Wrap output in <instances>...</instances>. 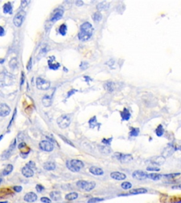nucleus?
Instances as JSON below:
<instances>
[{
  "mask_svg": "<svg viewBox=\"0 0 181 203\" xmlns=\"http://www.w3.org/2000/svg\"><path fill=\"white\" fill-rule=\"evenodd\" d=\"M94 33V28L89 22H85L80 26V32L78 38L81 41H87L91 38Z\"/></svg>",
  "mask_w": 181,
  "mask_h": 203,
  "instance_id": "1",
  "label": "nucleus"
},
{
  "mask_svg": "<svg viewBox=\"0 0 181 203\" xmlns=\"http://www.w3.org/2000/svg\"><path fill=\"white\" fill-rule=\"evenodd\" d=\"M66 166L68 169L72 172H79L82 168H83L84 164L79 159H71V160L67 161Z\"/></svg>",
  "mask_w": 181,
  "mask_h": 203,
  "instance_id": "2",
  "label": "nucleus"
},
{
  "mask_svg": "<svg viewBox=\"0 0 181 203\" xmlns=\"http://www.w3.org/2000/svg\"><path fill=\"white\" fill-rule=\"evenodd\" d=\"M14 78L8 73H0V87L11 86L14 83Z\"/></svg>",
  "mask_w": 181,
  "mask_h": 203,
  "instance_id": "3",
  "label": "nucleus"
},
{
  "mask_svg": "<svg viewBox=\"0 0 181 203\" xmlns=\"http://www.w3.org/2000/svg\"><path fill=\"white\" fill-rule=\"evenodd\" d=\"M71 121V114H63L61 116H59L57 120L58 126L60 127L61 128L64 129V128H67L70 125Z\"/></svg>",
  "mask_w": 181,
  "mask_h": 203,
  "instance_id": "4",
  "label": "nucleus"
},
{
  "mask_svg": "<svg viewBox=\"0 0 181 203\" xmlns=\"http://www.w3.org/2000/svg\"><path fill=\"white\" fill-rule=\"evenodd\" d=\"M26 11H24L23 10H21L16 13L13 20V24L15 25V26L20 27L22 25L25 18H26Z\"/></svg>",
  "mask_w": 181,
  "mask_h": 203,
  "instance_id": "5",
  "label": "nucleus"
},
{
  "mask_svg": "<svg viewBox=\"0 0 181 203\" xmlns=\"http://www.w3.org/2000/svg\"><path fill=\"white\" fill-rule=\"evenodd\" d=\"M36 87L40 90H47L50 88V82L42 78H38L36 79Z\"/></svg>",
  "mask_w": 181,
  "mask_h": 203,
  "instance_id": "6",
  "label": "nucleus"
},
{
  "mask_svg": "<svg viewBox=\"0 0 181 203\" xmlns=\"http://www.w3.org/2000/svg\"><path fill=\"white\" fill-rule=\"evenodd\" d=\"M114 157H116L117 159L123 163H128L130 161L132 160V156L130 155H125V154L120 153V152H116L114 154Z\"/></svg>",
  "mask_w": 181,
  "mask_h": 203,
  "instance_id": "7",
  "label": "nucleus"
},
{
  "mask_svg": "<svg viewBox=\"0 0 181 203\" xmlns=\"http://www.w3.org/2000/svg\"><path fill=\"white\" fill-rule=\"evenodd\" d=\"M39 147L42 150L45 152H52L54 149V146L52 143L48 140H42L39 143Z\"/></svg>",
  "mask_w": 181,
  "mask_h": 203,
  "instance_id": "8",
  "label": "nucleus"
},
{
  "mask_svg": "<svg viewBox=\"0 0 181 203\" xmlns=\"http://www.w3.org/2000/svg\"><path fill=\"white\" fill-rule=\"evenodd\" d=\"M132 177L134 178V179H137V180H142L146 179V178H148V174L146 173H145L144 171H140V170H137V171H134L132 174Z\"/></svg>",
  "mask_w": 181,
  "mask_h": 203,
  "instance_id": "9",
  "label": "nucleus"
},
{
  "mask_svg": "<svg viewBox=\"0 0 181 203\" xmlns=\"http://www.w3.org/2000/svg\"><path fill=\"white\" fill-rule=\"evenodd\" d=\"M47 64H48L49 68L52 70L58 69V68L60 66V64H59V62H56V59H55V57L54 56H50L48 61H47Z\"/></svg>",
  "mask_w": 181,
  "mask_h": 203,
  "instance_id": "10",
  "label": "nucleus"
},
{
  "mask_svg": "<svg viewBox=\"0 0 181 203\" xmlns=\"http://www.w3.org/2000/svg\"><path fill=\"white\" fill-rule=\"evenodd\" d=\"M10 111H11V109L5 103H2L0 104V116H7L9 114Z\"/></svg>",
  "mask_w": 181,
  "mask_h": 203,
  "instance_id": "11",
  "label": "nucleus"
},
{
  "mask_svg": "<svg viewBox=\"0 0 181 203\" xmlns=\"http://www.w3.org/2000/svg\"><path fill=\"white\" fill-rule=\"evenodd\" d=\"M63 10L61 9H55V11H54L53 15H52L51 19H50V21H51L52 22H55L59 20V19L62 18V16H63Z\"/></svg>",
  "mask_w": 181,
  "mask_h": 203,
  "instance_id": "12",
  "label": "nucleus"
},
{
  "mask_svg": "<svg viewBox=\"0 0 181 203\" xmlns=\"http://www.w3.org/2000/svg\"><path fill=\"white\" fill-rule=\"evenodd\" d=\"M21 173L26 178H31L34 175V171L33 170V169H31V167H29L28 166L26 165L25 167H23L21 169Z\"/></svg>",
  "mask_w": 181,
  "mask_h": 203,
  "instance_id": "13",
  "label": "nucleus"
},
{
  "mask_svg": "<svg viewBox=\"0 0 181 203\" xmlns=\"http://www.w3.org/2000/svg\"><path fill=\"white\" fill-rule=\"evenodd\" d=\"M23 199H24V200L27 202H33L37 200V199H38V196H37V195L35 193V192H30L25 195Z\"/></svg>",
  "mask_w": 181,
  "mask_h": 203,
  "instance_id": "14",
  "label": "nucleus"
},
{
  "mask_svg": "<svg viewBox=\"0 0 181 203\" xmlns=\"http://www.w3.org/2000/svg\"><path fill=\"white\" fill-rule=\"evenodd\" d=\"M110 176L112 178L115 179V180H125L126 178V175L125 174H122L121 172H118V171H115L110 174Z\"/></svg>",
  "mask_w": 181,
  "mask_h": 203,
  "instance_id": "15",
  "label": "nucleus"
},
{
  "mask_svg": "<svg viewBox=\"0 0 181 203\" xmlns=\"http://www.w3.org/2000/svg\"><path fill=\"white\" fill-rule=\"evenodd\" d=\"M89 171H90L91 174L95 176H102L104 174V170L97 167H91L89 169Z\"/></svg>",
  "mask_w": 181,
  "mask_h": 203,
  "instance_id": "16",
  "label": "nucleus"
},
{
  "mask_svg": "<svg viewBox=\"0 0 181 203\" xmlns=\"http://www.w3.org/2000/svg\"><path fill=\"white\" fill-rule=\"evenodd\" d=\"M151 162H152V163L153 164V165H161L165 162V157L163 156L155 157L152 158V159H151Z\"/></svg>",
  "mask_w": 181,
  "mask_h": 203,
  "instance_id": "17",
  "label": "nucleus"
},
{
  "mask_svg": "<svg viewBox=\"0 0 181 203\" xmlns=\"http://www.w3.org/2000/svg\"><path fill=\"white\" fill-rule=\"evenodd\" d=\"M42 103L45 107H50L52 104V98L49 95H45L42 99Z\"/></svg>",
  "mask_w": 181,
  "mask_h": 203,
  "instance_id": "18",
  "label": "nucleus"
},
{
  "mask_svg": "<svg viewBox=\"0 0 181 203\" xmlns=\"http://www.w3.org/2000/svg\"><path fill=\"white\" fill-rule=\"evenodd\" d=\"M121 117H122L123 121H128L130 119L131 114H130V111L127 108H125L123 111H121Z\"/></svg>",
  "mask_w": 181,
  "mask_h": 203,
  "instance_id": "19",
  "label": "nucleus"
},
{
  "mask_svg": "<svg viewBox=\"0 0 181 203\" xmlns=\"http://www.w3.org/2000/svg\"><path fill=\"white\" fill-rule=\"evenodd\" d=\"M19 149L21 150V155H22L23 154H25V155H28L29 153L30 149L27 147V145L25 144L24 143H21L19 145Z\"/></svg>",
  "mask_w": 181,
  "mask_h": 203,
  "instance_id": "20",
  "label": "nucleus"
},
{
  "mask_svg": "<svg viewBox=\"0 0 181 203\" xmlns=\"http://www.w3.org/2000/svg\"><path fill=\"white\" fill-rule=\"evenodd\" d=\"M50 196L54 201H58L61 199V193L58 191H52L50 193Z\"/></svg>",
  "mask_w": 181,
  "mask_h": 203,
  "instance_id": "21",
  "label": "nucleus"
},
{
  "mask_svg": "<svg viewBox=\"0 0 181 203\" xmlns=\"http://www.w3.org/2000/svg\"><path fill=\"white\" fill-rule=\"evenodd\" d=\"M43 167H44L45 169L47 170V171H52V170L55 169V168H56V165H55V164L54 163V162H47L44 164Z\"/></svg>",
  "mask_w": 181,
  "mask_h": 203,
  "instance_id": "22",
  "label": "nucleus"
},
{
  "mask_svg": "<svg viewBox=\"0 0 181 203\" xmlns=\"http://www.w3.org/2000/svg\"><path fill=\"white\" fill-rule=\"evenodd\" d=\"M12 6L10 2H7L3 6V11L5 13H12Z\"/></svg>",
  "mask_w": 181,
  "mask_h": 203,
  "instance_id": "23",
  "label": "nucleus"
},
{
  "mask_svg": "<svg viewBox=\"0 0 181 203\" xmlns=\"http://www.w3.org/2000/svg\"><path fill=\"white\" fill-rule=\"evenodd\" d=\"M104 88L110 92H113L115 90V83L113 82H107L104 84Z\"/></svg>",
  "mask_w": 181,
  "mask_h": 203,
  "instance_id": "24",
  "label": "nucleus"
},
{
  "mask_svg": "<svg viewBox=\"0 0 181 203\" xmlns=\"http://www.w3.org/2000/svg\"><path fill=\"white\" fill-rule=\"evenodd\" d=\"M77 198H78V193L74 192H70V193L67 194V195L65 196V199L69 201L74 200L77 199Z\"/></svg>",
  "mask_w": 181,
  "mask_h": 203,
  "instance_id": "25",
  "label": "nucleus"
},
{
  "mask_svg": "<svg viewBox=\"0 0 181 203\" xmlns=\"http://www.w3.org/2000/svg\"><path fill=\"white\" fill-rule=\"evenodd\" d=\"M130 192L131 194H144L147 192V190L146 188H140L131 190L130 191Z\"/></svg>",
  "mask_w": 181,
  "mask_h": 203,
  "instance_id": "26",
  "label": "nucleus"
},
{
  "mask_svg": "<svg viewBox=\"0 0 181 203\" xmlns=\"http://www.w3.org/2000/svg\"><path fill=\"white\" fill-rule=\"evenodd\" d=\"M89 126H90L91 128H94L96 126H99L100 123H97V120H96V116H94L89 120Z\"/></svg>",
  "mask_w": 181,
  "mask_h": 203,
  "instance_id": "27",
  "label": "nucleus"
},
{
  "mask_svg": "<svg viewBox=\"0 0 181 203\" xmlns=\"http://www.w3.org/2000/svg\"><path fill=\"white\" fill-rule=\"evenodd\" d=\"M87 184H88V181H86V180H79V181H78L77 183V187L81 189V190H84L85 188H86Z\"/></svg>",
  "mask_w": 181,
  "mask_h": 203,
  "instance_id": "28",
  "label": "nucleus"
},
{
  "mask_svg": "<svg viewBox=\"0 0 181 203\" xmlns=\"http://www.w3.org/2000/svg\"><path fill=\"white\" fill-rule=\"evenodd\" d=\"M13 165H7V167H5V169H4V171H3L2 174L4 176L9 175V174L10 173L13 171Z\"/></svg>",
  "mask_w": 181,
  "mask_h": 203,
  "instance_id": "29",
  "label": "nucleus"
},
{
  "mask_svg": "<svg viewBox=\"0 0 181 203\" xmlns=\"http://www.w3.org/2000/svg\"><path fill=\"white\" fill-rule=\"evenodd\" d=\"M102 14L100 11H97V12L94 13V15H93V20L96 22H99L100 21H101L102 19Z\"/></svg>",
  "mask_w": 181,
  "mask_h": 203,
  "instance_id": "30",
  "label": "nucleus"
},
{
  "mask_svg": "<svg viewBox=\"0 0 181 203\" xmlns=\"http://www.w3.org/2000/svg\"><path fill=\"white\" fill-rule=\"evenodd\" d=\"M148 178H149L152 179V180H158L161 179V174L152 173V174H148Z\"/></svg>",
  "mask_w": 181,
  "mask_h": 203,
  "instance_id": "31",
  "label": "nucleus"
},
{
  "mask_svg": "<svg viewBox=\"0 0 181 203\" xmlns=\"http://www.w3.org/2000/svg\"><path fill=\"white\" fill-rule=\"evenodd\" d=\"M96 187V183L94 181H89L88 182V184L86 186V188H85V191L86 192H89V191L92 190L94 188Z\"/></svg>",
  "mask_w": 181,
  "mask_h": 203,
  "instance_id": "32",
  "label": "nucleus"
},
{
  "mask_svg": "<svg viewBox=\"0 0 181 203\" xmlns=\"http://www.w3.org/2000/svg\"><path fill=\"white\" fill-rule=\"evenodd\" d=\"M140 133V129L138 128H132L130 132V135L132 137L137 136Z\"/></svg>",
  "mask_w": 181,
  "mask_h": 203,
  "instance_id": "33",
  "label": "nucleus"
},
{
  "mask_svg": "<svg viewBox=\"0 0 181 203\" xmlns=\"http://www.w3.org/2000/svg\"><path fill=\"white\" fill-rule=\"evenodd\" d=\"M164 127H163L162 125H159V126H158V128H156V133L157 136H161V135H163V134H164Z\"/></svg>",
  "mask_w": 181,
  "mask_h": 203,
  "instance_id": "34",
  "label": "nucleus"
},
{
  "mask_svg": "<svg viewBox=\"0 0 181 203\" xmlns=\"http://www.w3.org/2000/svg\"><path fill=\"white\" fill-rule=\"evenodd\" d=\"M67 25H66L65 24H62L59 26V32L62 35H63V36L64 35H65L66 33H67Z\"/></svg>",
  "mask_w": 181,
  "mask_h": 203,
  "instance_id": "35",
  "label": "nucleus"
},
{
  "mask_svg": "<svg viewBox=\"0 0 181 203\" xmlns=\"http://www.w3.org/2000/svg\"><path fill=\"white\" fill-rule=\"evenodd\" d=\"M121 187H122V188H123L124 190H128V189H130L132 188V184L130 182L125 181L123 182V183L121 184Z\"/></svg>",
  "mask_w": 181,
  "mask_h": 203,
  "instance_id": "36",
  "label": "nucleus"
},
{
  "mask_svg": "<svg viewBox=\"0 0 181 203\" xmlns=\"http://www.w3.org/2000/svg\"><path fill=\"white\" fill-rule=\"evenodd\" d=\"M104 198H91L90 200H88L87 203H97L101 202V201H104Z\"/></svg>",
  "mask_w": 181,
  "mask_h": 203,
  "instance_id": "37",
  "label": "nucleus"
},
{
  "mask_svg": "<svg viewBox=\"0 0 181 203\" xmlns=\"http://www.w3.org/2000/svg\"><path fill=\"white\" fill-rule=\"evenodd\" d=\"M101 152H103V153L109 154L111 152V150H110L108 147H104V146H101Z\"/></svg>",
  "mask_w": 181,
  "mask_h": 203,
  "instance_id": "38",
  "label": "nucleus"
},
{
  "mask_svg": "<svg viewBox=\"0 0 181 203\" xmlns=\"http://www.w3.org/2000/svg\"><path fill=\"white\" fill-rule=\"evenodd\" d=\"M106 2H101L99 4H98V6H97V9H98V11H101V10H104L106 9Z\"/></svg>",
  "mask_w": 181,
  "mask_h": 203,
  "instance_id": "39",
  "label": "nucleus"
},
{
  "mask_svg": "<svg viewBox=\"0 0 181 203\" xmlns=\"http://www.w3.org/2000/svg\"><path fill=\"white\" fill-rule=\"evenodd\" d=\"M40 200H41V202H43V203H51L52 202L51 200H50V198H47V197H43V198H41Z\"/></svg>",
  "mask_w": 181,
  "mask_h": 203,
  "instance_id": "40",
  "label": "nucleus"
},
{
  "mask_svg": "<svg viewBox=\"0 0 181 203\" xmlns=\"http://www.w3.org/2000/svg\"><path fill=\"white\" fill-rule=\"evenodd\" d=\"M35 189H36L37 192H41L42 191L44 190V187H43L42 185L38 184V185H36V186H35Z\"/></svg>",
  "mask_w": 181,
  "mask_h": 203,
  "instance_id": "41",
  "label": "nucleus"
},
{
  "mask_svg": "<svg viewBox=\"0 0 181 203\" xmlns=\"http://www.w3.org/2000/svg\"><path fill=\"white\" fill-rule=\"evenodd\" d=\"M146 170L147 171H160V169L158 168H156V167H147L146 168Z\"/></svg>",
  "mask_w": 181,
  "mask_h": 203,
  "instance_id": "42",
  "label": "nucleus"
},
{
  "mask_svg": "<svg viewBox=\"0 0 181 203\" xmlns=\"http://www.w3.org/2000/svg\"><path fill=\"white\" fill-rule=\"evenodd\" d=\"M13 190L16 191V192H19L22 190V187L20 186H16L13 187Z\"/></svg>",
  "mask_w": 181,
  "mask_h": 203,
  "instance_id": "43",
  "label": "nucleus"
},
{
  "mask_svg": "<svg viewBox=\"0 0 181 203\" xmlns=\"http://www.w3.org/2000/svg\"><path fill=\"white\" fill-rule=\"evenodd\" d=\"M113 138H109V139H104L102 140V142L103 143H104V144H106V145H110V143H111V140Z\"/></svg>",
  "mask_w": 181,
  "mask_h": 203,
  "instance_id": "44",
  "label": "nucleus"
},
{
  "mask_svg": "<svg viewBox=\"0 0 181 203\" xmlns=\"http://www.w3.org/2000/svg\"><path fill=\"white\" fill-rule=\"evenodd\" d=\"M26 165L28 166L29 167H31V168L33 169L35 167V165L33 162H29L28 163H27Z\"/></svg>",
  "mask_w": 181,
  "mask_h": 203,
  "instance_id": "45",
  "label": "nucleus"
},
{
  "mask_svg": "<svg viewBox=\"0 0 181 203\" xmlns=\"http://www.w3.org/2000/svg\"><path fill=\"white\" fill-rule=\"evenodd\" d=\"M180 175V174H166V175H165V176L166 177H167V178H174V177H176L177 176H179Z\"/></svg>",
  "mask_w": 181,
  "mask_h": 203,
  "instance_id": "46",
  "label": "nucleus"
},
{
  "mask_svg": "<svg viewBox=\"0 0 181 203\" xmlns=\"http://www.w3.org/2000/svg\"><path fill=\"white\" fill-rule=\"evenodd\" d=\"M76 92H77V90H70L69 92H68V94H67V98H69V97L71 96L73 94L75 93Z\"/></svg>",
  "mask_w": 181,
  "mask_h": 203,
  "instance_id": "47",
  "label": "nucleus"
},
{
  "mask_svg": "<svg viewBox=\"0 0 181 203\" xmlns=\"http://www.w3.org/2000/svg\"><path fill=\"white\" fill-rule=\"evenodd\" d=\"M80 67H83V69H86V68L88 67V64L86 63V62H82L81 64Z\"/></svg>",
  "mask_w": 181,
  "mask_h": 203,
  "instance_id": "48",
  "label": "nucleus"
},
{
  "mask_svg": "<svg viewBox=\"0 0 181 203\" xmlns=\"http://www.w3.org/2000/svg\"><path fill=\"white\" fill-rule=\"evenodd\" d=\"M59 136H60V137H61V138H62V139H63L64 140H65V142H66V143H68V144H69V145H72V146H73V147H74V145H73V144H72V143H71V142H69V140H67V139H66V138H64V137H63V136H62V135H59Z\"/></svg>",
  "mask_w": 181,
  "mask_h": 203,
  "instance_id": "49",
  "label": "nucleus"
},
{
  "mask_svg": "<svg viewBox=\"0 0 181 203\" xmlns=\"http://www.w3.org/2000/svg\"><path fill=\"white\" fill-rule=\"evenodd\" d=\"M29 3V1H21V7L22 8H24V7H26L27 6V4Z\"/></svg>",
  "mask_w": 181,
  "mask_h": 203,
  "instance_id": "50",
  "label": "nucleus"
},
{
  "mask_svg": "<svg viewBox=\"0 0 181 203\" xmlns=\"http://www.w3.org/2000/svg\"><path fill=\"white\" fill-rule=\"evenodd\" d=\"M83 4V2L82 1H80V0L76 1V5L78 6V7H81V6H82Z\"/></svg>",
  "mask_w": 181,
  "mask_h": 203,
  "instance_id": "51",
  "label": "nucleus"
},
{
  "mask_svg": "<svg viewBox=\"0 0 181 203\" xmlns=\"http://www.w3.org/2000/svg\"><path fill=\"white\" fill-rule=\"evenodd\" d=\"M4 34V29L3 27L0 26V36H2Z\"/></svg>",
  "mask_w": 181,
  "mask_h": 203,
  "instance_id": "52",
  "label": "nucleus"
},
{
  "mask_svg": "<svg viewBox=\"0 0 181 203\" xmlns=\"http://www.w3.org/2000/svg\"><path fill=\"white\" fill-rule=\"evenodd\" d=\"M31 62H32V59H30V61L28 62V66H27V68H28V70H30L31 68Z\"/></svg>",
  "mask_w": 181,
  "mask_h": 203,
  "instance_id": "53",
  "label": "nucleus"
},
{
  "mask_svg": "<svg viewBox=\"0 0 181 203\" xmlns=\"http://www.w3.org/2000/svg\"><path fill=\"white\" fill-rule=\"evenodd\" d=\"M4 59H0V64H2V63H4Z\"/></svg>",
  "mask_w": 181,
  "mask_h": 203,
  "instance_id": "54",
  "label": "nucleus"
},
{
  "mask_svg": "<svg viewBox=\"0 0 181 203\" xmlns=\"http://www.w3.org/2000/svg\"><path fill=\"white\" fill-rule=\"evenodd\" d=\"M3 136H4V135H1V136H0V140H1V138H3Z\"/></svg>",
  "mask_w": 181,
  "mask_h": 203,
  "instance_id": "55",
  "label": "nucleus"
},
{
  "mask_svg": "<svg viewBox=\"0 0 181 203\" xmlns=\"http://www.w3.org/2000/svg\"><path fill=\"white\" fill-rule=\"evenodd\" d=\"M1 181H2V179H1V178H0V184H1Z\"/></svg>",
  "mask_w": 181,
  "mask_h": 203,
  "instance_id": "56",
  "label": "nucleus"
},
{
  "mask_svg": "<svg viewBox=\"0 0 181 203\" xmlns=\"http://www.w3.org/2000/svg\"><path fill=\"white\" fill-rule=\"evenodd\" d=\"M0 203H7V202H0Z\"/></svg>",
  "mask_w": 181,
  "mask_h": 203,
  "instance_id": "57",
  "label": "nucleus"
},
{
  "mask_svg": "<svg viewBox=\"0 0 181 203\" xmlns=\"http://www.w3.org/2000/svg\"><path fill=\"white\" fill-rule=\"evenodd\" d=\"M180 188L181 189V185H180Z\"/></svg>",
  "mask_w": 181,
  "mask_h": 203,
  "instance_id": "58",
  "label": "nucleus"
}]
</instances>
